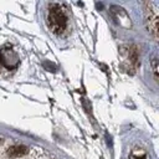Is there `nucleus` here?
<instances>
[{
	"mask_svg": "<svg viewBox=\"0 0 159 159\" xmlns=\"http://www.w3.org/2000/svg\"><path fill=\"white\" fill-rule=\"evenodd\" d=\"M47 25L52 32L60 35L65 31L67 26V16L65 10L58 4H52L48 9L47 15Z\"/></svg>",
	"mask_w": 159,
	"mask_h": 159,
	"instance_id": "1",
	"label": "nucleus"
},
{
	"mask_svg": "<svg viewBox=\"0 0 159 159\" xmlns=\"http://www.w3.org/2000/svg\"><path fill=\"white\" fill-rule=\"evenodd\" d=\"M145 21L147 27L150 31V34L154 36V39H158V11L153 6L152 2H145Z\"/></svg>",
	"mask_w": 159,
	"mask_h": 159,
	"instance_id": "2",
	"label": "nucleus"
},
{
	"mask_svg": "<svg viewBox=\"0 0 159 159\" xmlns=\"http://www.w3.org/2000/svg\"><path fill=\"white\" fill-rule=\"evenodd\" d=\"M0 62L6 68H15V67H17L20 58H19L17 53L11 47H4L0 51Z\"/></svg>",
	"mask_w": 159,
	"mask_h": 159,
	"instance_id": "3",
	"label": "nucleus"
},
{
	"mask_svg": "<svg viewBox=\"0 0 159 159\" xmlns=\"http://www.w3.org/2000/svg\"><path fill=\"white\" fill-rule=\"evenodd\" d=\"M29 152V148L25 147V145H12L7 150V154L12 158H16V157H21V155H25L26 153Z\"/></svg>",
	"mask_w": 159,
	"mask_h": 159,
	"instance_id": "4",
	"label": "nucleus"
},
{
	"mask_svg": "<svg viewBox=\"0 0 159 159\" xmlns=\"http://www.w3.org/2000/svg\"><path fill=\"white\" fill-rule=\"evenodd\" d=\"M152 67H153L154 78L158 80V60H157V58H153V61H152Z\"/></svg>",
	"mask_w": 159,
	"mask_h": 159,
	"instance_id": "5",
	"label": "nucleus"
},
{
	"mask_svg": "<svg viewBox=\"0 0 159 159\" xmlns=\"http://www.w3.org/2000/svg\"><path fill=\"white\" fill-rule=\"evenodd\" d=\"M0 142H1V139H0Z\"/></svg>",
	"mask_w": 159,
	"mask_h": 159,
	"instance_id": "6",
	"label": "nucleus"
}]
</instances>
